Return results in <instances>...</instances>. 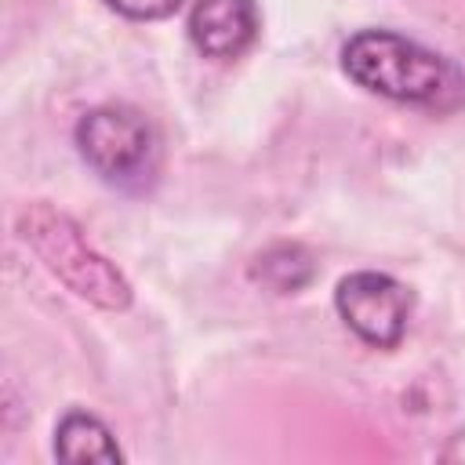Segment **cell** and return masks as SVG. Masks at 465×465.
<instances>
[{
	"label": "cell",
	"instance_id": "cell-1",
	"mask_svg": "<svg viewBox=\"0 0 465 465\" xmlns=\"http://www.w3.org/2000/svg\"><path fill=\"white\" fill-rule=\"evenodd\" d=\"M345 76L389 102L454 109L465 98V73L440 51L392 33V29H360L341 44Z\"/></svg>",
	"mask_w": 465,
	"mask_h": 465
},
{
	"label": "cell",
	"instance_id": "cell-2",
	"mask_svg": "<svg viewBox=\"0 0 465 465\" xmlns=\"http://www.w3.org/2000/svg\"><path fill=\"white\" fill-rule=\"evenodd\" d=\"M80 160L109 185H142L160 160V138L145 113L131 105H98L76 120L73 131Z\"/></svg>",
	"mask_w": 465,
	"mask_h": 465
},
{
	"label": "cell",
	"instance_id": "cell-3",
	"mask_svg": "<svg viewBox=\"0 0 465 465\" xmlns=\"http://www.w3.org/2000/svg\"><path fill=\"white\" fill-rule=\"evenodd\" d=\"M22 236L25 243L36 247V254L80 294V298H91L105 309H124L131 291L127 283L120 280V272L87 247V240L80 236V229L65 218V214H54L51 207H33L25 218H22Z\"/></svg>",
	"mask_w": 465,
	"mask_h": 465
},
{
	"label": "cell",
	"instance_id": "cell-4",
	"mask_svg": "<svg viewBox=\"0 0 465 465\" xmlns=\"http://www.w3.org/2000/svg\"><path fill=\"white\" fill-rule=\"evenodd\" d=\"M334 309L360 341H367L374 349H396L407 334L411 291L400 280H392L389 272L360 269L338 283Z\"/></svg>",
	"mask_w": 465,
	"mask_h": 465
},
{
	"label": "cell",
	"instance_id": "cell-5",
	"mask_svg": "<svg viewBox=\"0 0 465 465\" xmlns=\"http://www.w3.org/2000/svg\"><path fill=\"white\" fill-rule=\"evenodd\" d=\"M258 36L254 0H196L189 11V40L203 58H240Z\"/></svg>",
	"mask_w": 465,
	"mask_h": 465
},
{
	"label": "cell",
	"instance_id": "cell-6",
	"mask_svg": "<svg viewBox=\"0 0 465 465\" xmlns=\"http://www.w3.org/2000/svg\"><path fill=\"white\" fill-rule=\"evenodd\" d=\"M54 454L62 461H120L124 450L102 418L91 411H65L54 425Z\"/></svg>",
	"mask_w": 465,
	"mask_h": 465
},
{
	"label": "cell",
	"instance_id": "cell-7",
	"mask_svg": "<svg viewBox=\"0 0 465 465\" xmlns=\"http://www.w3.org/2000/svg\"><path fill=\"white\" fill-rule=\"evenodd\" d=\"M109 11L134 18V22H160L182 7V0H102Z\"/></svg>",
	"mask_w": 465,
	"mask_h": 465
}]
</instances>
